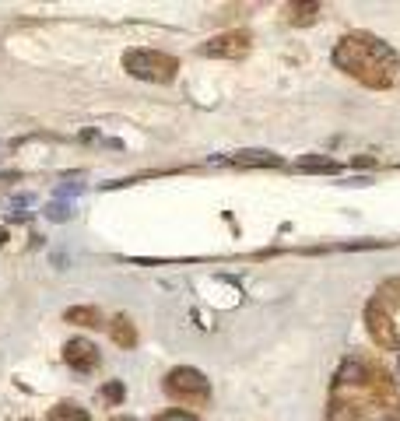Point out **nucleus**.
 Returning a JSON list of instances; mask_svg holds the SVG:
<instances>
[{
	"label": "nucleus",
	"instance_id": "1",
	"mask_svg": "<svg viewBox=\"0 0 400 421\" xmlns=\"http://www.w3.org/2000/svg\"><path fill=\"white\" fill-rule=\"evenodd\" d=\"M123 67L134 74V78H141V81H158V85H165V81H172L176 78V57H169V53H158V50H127L123 53Z\"/></svg>",
	"mask_w": 400,
	"mask_h": 421
},
{
	"label": "nucleus",
	"instance_id": "2",
	"mask_svg": "<svg viewBox=\"0 0 400 421\" xmlns=\"http://www.w3.org/2000/svg\"><path fill=\"white\" fill-rule=\"evenodd\" d=\"M165 390L172 397H186V400H208L211 397V383L204 379L200 369H190V365H179L165 376Z\"/></svg>",
	"mask_w": 400,
	"mask_h": 421
},
{
	"label": "nucleus",
	"instance_id": "3",
	"mask_svg": "<svg viewBox=\"0 0 400 421\" xmlns=\"http://www.w3.org/2000/svg\"><path fill=\"white\" fill-rule=\"evenodd\" d=\"M250 50V39L243 36V32H225V36H215L204 50V57H225V60H236V57H243Z\"/></svg>",
	"mask_w": 400,
	"mask_h": 421
},
{
	"label": "nucleus",
	"instance_id": "4",
	"mask_svg": "<svg viewBox=\"0 0 400 421\" xmlns=\"http://www.w3.org/2000/svg\"><path fill=\"white\" fill-rule=\"evenodd\" d=\"M67 365H71L74 372H92V369L99 365V348H95L92 341H85V337H74V341L67 344Z\"/></svg>",
	"mask_w": 400,
	"mask_h": 421
},
{
	"label": "nucleus",
	"instance_id": "5",
	"mask_svg": "<svg viewBox=\"0 0 400 421\" xmlns=\"http://www.w3.org/2000/svg\"><path fill=\"white\" fill-rule=\"evenodd\" d=\"M232 165H243V169H271V165H281V158L274 151H264V148H246V151H236L229 158Z\"/></svg>",
	"mask_w": 400,
	"mask_h": 421
},
{
	"label": "nucleus",
	"instance_id": "6",
	"mask_svg": "<svg viewBox=\"0 0 400 421\" xmlns=\"http://www.w3.org/2000/svg\"><path fill=\"white\" fill-rule=\"evenodd\" d=\"M369 327H372V337H376L379 344L400 351V341H397V334H393V327H390V316H386V313L379 316V306H369Z\"/></svg>",
	"mask_w": 400,
	"mask_h": 421
},
{
	"label": "nucleus",
	"instance_id": "7",
	"mask_svg": "<svg viewBox=\"0 0 400 421\" xmlns=\"http://www.w3.org/2000/svg\"><path fill=\"white\" fill-rule=\"evenodd\" d=\"M295 169L299 172H341V162H334V158H327V155H306V158H299L295 162Z\"/></svg>",
	"mask_w": 400,
	"mask_h": 421
},
{
	"label": "nucleus",
	"instance_id": "8",
	"mask_svg": "<svg viewBox=\"0 0 400 421\" xmlns=\"http://www.w3.org/2000/svg\"><path fill=\"white\" fill-rule=\"evenodd\" d=\"M365 379V362L362 358H344V365L337 369V383H362Z\"/></svg>",
	"mask_w": 400,
	"mask_h": 421
},
{
	"label": "nucleus",
	"instance_id": "9",
	"mask_svg": "<svg viewBox=\"0 0 400 421\" xmlns=\"http://www.w3.org/2000/svg\"><path fill=\"white\" fill-rule=\"evenodd\" d=\"M67 320H71V323H85V327H102V316H99L95 309H85V306L67 309Z\"/></svg>",
	"mask_w": 400,
	"mask_h": 421
},
{
	"label": "nucleus",
	"instance_id": "10",
	"mask_svg": "<svg viewBox=\"0 0 400 421\" xmlns=\"http://www.w3.org/2000/svg\"><path fill=\"white\" fill-rule=\"evenodd\" d=\"M53 421H88V411H81V407H74V404H60V407L53 411Z\"/></svg>",
	"mask_w": 400,
	"mask_h": 421
},
{
	"label": "nucleus",
	"instance_id": "11",
	"mask_svg": "<svg viewBox=\"0 0 400 421\" xmlns=\"http://www.w3.org/2000/svg\"><path fill=\"white\" fill-rule=\"evenodd\" d=\"M46 218H50V222H71L74 210H71L67 204H50V207H46Z\"/></svg>",
	"mask_w": 400,
	"mask_h": 421
},
{
	"label": "nucleus",
	"instance_id": "12",
	"mask_svg": "<svg viewBox=\"0 0 400 421\" xmlns=\"http://www.w3.org/2000/svg\"><path fill=\"white\" fill-rule=\"evenodd\" d=\"M113 337H116V344H134V330H127V320H116L113 323Z\"/></svg>",
	"mask_w": 400,
	"mask_h": 421
},
{
	"label": "nucleus",
	"instance_id": "13",
	"mask_svg": "<svg viewBox=\"0 0 400 421\" xmlns=\"http://www.w3.org/2000/svg\"><path fill=\"white\" fill-rule=\"evenodd\" d=\"M155 421H197L190 411H165V414H158Z\"/></svg>",
	"mask_w": 400,
	"mask_h": 421
},
{
	"label": "nucleus",
	"instance_id": "14",
	"mask_svg": "<svg viewBox=\"0 0 400 421\" xmlns=\"http://www.w3.org/2000/svg\"><path fill=\"white\" fill-rule=\"evenodd\" d=\"M102 393H106V397H109V400H116V404H120V400H123V386H120V383H109V386H106V390H102Z\"/></svg>",
	"mask_w": 400,
	"mask_h": 421
},
{
	"label": "nucleus",
	"instance_id": "15",
	"mask_svg": "<svg viewBox=\"0 0 400 421\" xmlns=\"http://www.w3.org/2000/svg\"><path fill=\"white\" fill-rule=\"evenodd\" d=\"M320 4H295V15H302V18H309L313 11H316Z\"/></svg>",
	"mask_w": 400,
	"mask_h": 421
},
{
	"label": "nucleus",
	"instance_id": "16",
	"mask_svg": "<svg viewBox=\"0 0 400 421\" xmlns=\"http://www.w3.org/2000/svg\"><path fill=\"white\" fill-rule=\"evenodd\" d=\"M11 204H15V210H18V207H29V204H32V197H29V193H22V197H15Z\"/></svg>",
	"mask_w": 400,
	"mask_h": 421
},
{
	"label": "nucleus",
	"instance_id": "17",
	"mask_svg": "<svg viewBox=\"0 0 400 421\" xmlns=\"http://www.w3.org/2000/svg\"><path fill=\"white\" fill-rule=\"evenodd\" d=\"M109 421H137V418H127V414H120V418H109Z\"/></svg>",
	"mask_w": 400,
	"mask_h": 421
}]
</instances>
